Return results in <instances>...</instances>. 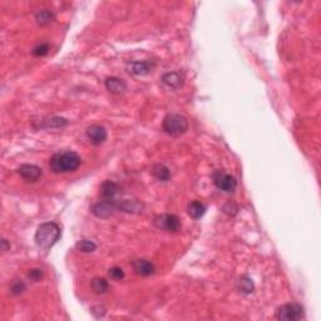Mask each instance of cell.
<instances>
[{
	"mask_svg": "<svg viewBox=\"0 0 321 321\" xmlns=\"http://www.w3.org/2000/svg\"><path fill=\"white\" fill-rule=\"evenodd\" d=\"M85 136H87V138L91 141L92 145L100 146L102 143L105 142L107 137H108V133H107V129H105L103 125L92 124L87 128Z\"/></svg>",
	"mask_w": 321,
	"mask_h": 321,
	"instance_id": "ba28073f",
	"label": "cell"
},
{
	"mask_svg": "<svg viewBox=\"0 0 321 321\" xmlns=\"http://www.w3.org/2000/svg\"><path fill=\"white\" fill-rule=\"evenodd\" d=\"M49 51V44L48 43H42V44H39V46L35 47L34 49H33V55L34 57H44V55L48 54Z\"/></svg>",
	"mask_w": 321,
	"mask_h": 321,
	"instance_id": "d4e9b609",
	"label": "cell"
},
{
	"mask_svg": "<svg viewBox=\"0 0 321 321\" xmlns=\"http://www.w3.org/2000/svg\"><path fill=\"white\" fill-rule=\"evenodd\" d=\"M43 270H40V269H31V270H29L28 272V277L31 280V281H40V280L43 279Z\"/></svg>",
	"mask_w": 321,
	"mask_h": 321,
	"instance_id": "4316f807",
	"label": "cell"
},
{
	"mask_svg": "<svg viewBox=\"0 0 321 321\" xmlns=\"http://www.w3.org/2000/svg\"><path fill=\"white\" fill-rule=\"evenodd\" d=\"M222 211H223V212L226 213L227 216L233 217V216H236L237 212H239V206H237L233 201H228L227 203H224L223 205Z\"/></svg>",
	"mask_w": 321,
	"mask_h": 321,
	"instance_id": "cb8c5ba5",
	"label": "cell"
},
{
	"mask_svg": "<svg viewBox=\"0 0 321 321\" xmlns=\"http://www.w3.org/2000/svg\"><path fill=\"white\" fill-rule=\"evenodd\" d=\"M18 173L23 179L28 182H37L42 177V168L35 165H22L18 168Z\"/></svg>",
	"mask_w": 321,
	"mask_h": 321,
	"instance_id": "9c48e42d",
	"label": "cell"
},
{
	"mask_svg": "<svg viewBox=\"0 0 321 321\" xmlns=\"http://www.w3.org/2000/svg\"><path fill=\"white\" fill-rule=\"evenodd\" d=\"M183 80H185V78H183V75H182L181 73H178V72H167V73H165L162 77H161V82H162L166 87L172 89H177L179 88V87H182Z\"/></svg>",
	"mask_w": 321,
	"mask_h": 321,
	"instance_id": "4fadbf2b",
	"label": "cell"
},
{
	"mask_svg": "<svg viewBox=\"0 0 321 321\" xmlns=\"http://www.w3.org/2000/svg\"><path fill=\"white\" fill-rule=\"evenodd\" d=\"M117 202L118 201H107V199H102V201H99L92 207V212H93L94 216L100 217V219H107V217L113 216L114 212L118 211Z\"/></svg>",
	"mask_w": 321,
	"mask_h": 321,
	"instance_id": "52a82bcc",
	"label": "cell"
},
{
	"mask_svg": "<svg viewBox=\"0 0 321 321\" xmlns=\"http://www.w3.org/2000/svg\"><path fill=\"white\" fill-rule=\"evenodd\" d=\"M132 267H133V271L137 273V275L143 276V277L153 275L154 271H156L154 265L152 264L149 260H146V259L134 260V261L132 262Z\"/></svg>",
	"mask_w": 321,
	"mask_h": 321,
	"instance_id": "7c38bea8",
	"label": "cell"
},
{
	"mask_svg": "<svg viewBox=\"0 0 321 321\" xmlns=\"http://www.w3.org/2000/svg\"><path fill=\"white\" fill-rule=\"evenodd\" d=\"M60 239V227L55 222H46L38 227L35 232V244L43 250L53 247Z\"/></svg>",
	"mask_w": 321,
	"mask_h": 321,
	"instance_id": "7a4b0ae2",
	"label": "cell"
},
{
	"mask_svg": "<svg viewBox=\"0 0 321 321\" xmlns=\"http://www.w3.org/2000/svg\"><path fill=\"white\" fill-rule=\"evenodd\" d=\"M276 319L281 321H296L304 318V307L301 305L291 302L285 304L276 310Z\"/></svg>",
	"mask_w": 321,
	"mask_h": 321,
	"instance_id": "277c9868",
	"label": "cell"
},
{
	"mask_svg": "<svg viewBox=\"0 0 321 321\" xmlns=\"http://www.w3.org/2000/svg\"><path fill=\"white\" fill-rule=\"evenodd\" d=\"M82 163V159L75 152L64 151L53 154L49 161L50 170L54 173H67L74 172Z\"/></svg>",
	"mask_w": 321,
	"mask_h": 321,
	"instance_id": "6da1fadb",
	"label": "cell"
},
{
	"mask_svg": "<svg viewBox=\"0 0 321 321\" xmlns=\"http://www.w3.org/2000/svg\"><path fill=\"white\" fill-rule=\"evenodd\" d=\"M121 192L120 186L117 185L113 181H104L100 185L99 188V196L102 199H107V201H116L117 195Z\"/></svg>",
	"mask_w": 321,
	"mask_h": 321,
	"instance_id": "8fae6325",
	"label": "cell"
},
{
	"mask_svg": "<svg viewBox=\"0 0 321 321\" xmlns=\"http://www.w3.org/2000/svg\"><path fill=\"white\" fill-rule=\"evenodd\" d=\"M105 88L113 94H122L127 91V84L123 79L117 77H109L104 82Z\"/></svg>",
	"mask_w": 321,
	"mask_h": 321,
	"instance_id": "5bb4252c",
	"label": "cell"
},
{
	"mask_svg": "<svg viewBox=\"0 0 321 321\" xmlns=\"http://www.w3.org/2000/svg\"><path fill=\"white\" fill-rule=\"evenodd\" d=\"M53 19H54V14L48 9H40L35 13V20L39 25H47V24L51 23Z\"/></svg>",
	"mask_w": 321,
	"mask_h": 321,
	"instance_id": "ffe728a7",
	"label": "cell"
},
{
	"mask_svg": "<svg viewBox=\"0 0 321 321\" xmlns=\"http://www.w3.org/2000/svg\"><path fill=\"white\" fill-rule=\"evenodd\" d=\"M151 172L161 182H167L171 178V171L165 165H162V163H156V165L152 166Z\"/></svg>",
	"mask_w": 321,
	"mask_h": 321,
	"instance_id": "2e32d148",
	"label": "cell"
},
{
	"mask_svg": "<svg viewBox=\"0 0 321 321\" xmlns=\"http://www.w3.org/2000/svg\"><path fill=\"white\" fill-rule=\"evenodd\" d=\"M153 224L158 230L166 231V232H177L181 230V220L176 215L172 213H163L158 215L153 219Z\"/></svg>",
	"mask_w": 321,
	"mask_h": 321,
	"instance_id": "5b68a950",
	"label": "cell"
},
{
	"mask_svg": "<svg viewBox=\"0 0 321 321\" xmlns=\"http://www.w3.org/2000/svg\"><path fill=\"white\" fill-rule=\"evenodd\" d=\"M117 207L118 211L127 213H138L142 212L143 210V203L140 201H131V199H124V201H118L117 202Z\"/></svg>",
	"mask_w": 321,
	"mask_h": 321,
	"instance_id": "9a60e30c",
	"label": "cell"
},
{
	"mask_svg": "<svg viewBox=\"0 0 321 321\" xmlns=\"http://www.w3.org/2000/svg\"><path fill=\"white\" fill-rule=\"evenodd\" d=\"M108 277L113 281H121V280L124 279V271L118 266H114L112 269H109L108 271Z\"/></svg>",
	"mask_w": 321,
	"mask_h": 321,
	"instance_id": "603a6c76",
	"label": "cell"
},
{
	"mask_svg": "<svg viewBox=\"0 0 321 321\" xmlns=\"http://www.w3.org/2000/svg\"><path fill=\"white\" fill-rule=\"evenodd\" d=\"M190 123L185 116L179 113H168L163 118L162 128L163 131L172 137H179L188 131Z\"/></svg>",
	"mask_w": 321,
	"mask_h": 321,
	"instance_id": "3957f363",
	"label": "cell"
},
{
	"mask_svg": "<svg viewBox=\"0 0 321 321\" xmlns=\"http://www.w3.org/2000/svg\"><path fill=\"white\" fill-rule=\"evenodd\" d=\"M237 289H239L240 293L245 294V295H248V294L253 293L255 285H253V281L248 276H241L239 281H237Z\"/></svg>",
	"mask_w": 321,
	"mask_h": 321,
	"instance_id": "ac0fdd59",
	"label": "cell"
},
{
	"mask_svg": "<svg viewBox=\"0 0 321 321\" xmlns=\"http://www.w3.org/2000/svg\"><path fill=\"white\" fill-rule=\"evenodd\" d=\"M156 64L152 60H142V62H132L128 66V72L133 75H147L154 69Z\"/></svg>",
	"mask_w": 321,
	"mask_h": 321,
	"instance_id": "30bf717a",
	"label": "cell"
},
{
	"mask_svg": "<svg viewBox=\"0 0 321 321\" xmlns=\"http://www.w3.org/2000/svg\"><path fill=\"white\" fill-rule=\"evenodd\" d=\"M68 124V120L66 118H62V117H53L50 120L44 121V125L43 127L46 128H62L66 127Z\"/></svg>",
	"mask_w": 321,
	"mask_h": 321,
	"instance_id": "44dd1931",
	"label": "cell"
},
{
	"mask_svg": "<svg viewBox=\"0 0 321 321\" xmlns=\"http://www.w3.org/2000/svg\"><path fill=\"white\" fill-rule=\"evenodd\" d=\"M26 290V286L23 281H14L10 286V291H12L13 295H20V294H23L24 291Z\"/></svg>",
	"mask_w": 321,
	"mask_h": 321,
	"instance_id": "484cf974",
	"label": "cell"
},
{
	"mask_svg": "<svg viewBox=\"0 0 321 321\" xmlns=\"http://www.w3.org/2000/svg\"><path fill=\"white\" fill-rule=\"evenodd\" d=\"M212 181L215 186L223 192H235V190L237 188L236 178L232 174L222 170H217L213 172Z\"/></svg>",
	"mask_w": 321,
	"mask_h": 321,
	"instance_id": "8992f818",
	"label": "cell"
},
{
	"mask_svg": "<svg viewBox=\"0 0 321 321\" xmlns=\"http://www.w3.org/2000/svg\"><path fill=\"white\" fill-rule=\"evenodd\" d=\"M75 247H77L79 251H82V252L89 253L96 251L97 245L94 244L93 241H89V240H80V241L77 242V246H75Z\"/></svg>",
	"mask_w": 321,
	"mask_h": 321,
	"instance_id": "7402d4cb",
	"label": "cell"
},
{
	"mask_svg": "<svg viewBox=\"0 0 321 321\" xmlns=\"http://www.w3.org/2000/svg\"><path fill=\"white\" fill-rule=\"evenodd\" d=\"M187 212L194 220H198L206 213V206L201 201H192L188 205Z\"/></svg>",
	"mask_w": 321,
	"mask_h": 321,
	"instance_id": "e0dca14e",
	"label": "cell"
},
{
	"mask_svg": "<svg viewBox=\"0 0 321 321\" xmlns=\"http://www.w3.org/2000/svg\"><path fill=\"white\" fill-rule=\"evenodd\" d=\"M1 245H3V251H4V252H6L8 250H10V245L8 244V241H6L5 239H3V241H1Z\"/></svg>",
	"mask_w": 321,
	"mask_h": 321,
	"instance_id": "83f0119b",
	"label": "cell"
},
{
	"mask_svg": "<svg viewBox=\"0 0 321 321\" xmlns=\"http://www.w3.org/2000/svg\"><path fill=\"white\" fill-rule=\"evenodd\" d=\"M91 287L94 293L98 294V295H102V294H105L108 291L109 284L103 277H94L91 281Z\"/></svg>",
	"mask_w": 321,
	"mask_h": 321,
	"instance_id": "d6986e66",
	"label": "cell"
}]
</instances>
